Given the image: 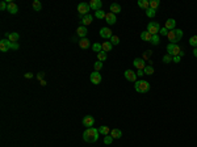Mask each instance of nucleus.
<instances>
[{
	"label": "nucleus",
	"mask_w": 197,
	"mask_h": 147,
	"mask_svg": "<svg viewBox=\"0 0 197 147\" xmlns=\"http://www.w3.org/2000/svg\"><path fill=\"white\" fill-rule=\"evenodd\" d=\"M99 129H95V127H87L83 133V139L88 143H95V142L99 139Z\"/></svg>",
	"instance_id": "1"
},
{
	"label": "nucleus",
	"mask_w": 197,
	"mask_h": 147,
	"mask_svg": "<svg viewBox=\"0 0 197 147\" xmlns=\"http://www.w3.org/2000/svg\"><path fill=\"white\" fill-rule=\"evenodd\" d=\"M19 47H20L19 42H11L7 38H3V40L0 41V50L3 51V53H7L8 50H17Z\"/></svg>",
	"instance_id": "2"
},
{
	"label": "nucleus",
	"mask_w": 197,
	"mask_h": 147,
	"mask_svg": "<svg viewBox=\"0 0 197 147\" xmlns=\"http://www.w3.org/2000/svg\"><path fill=\"white\" fill-rule=\"evenodd\" d=\"M167 38H168L170 43H176L179 42L181 38H183V30L181 29H176L175 28L174 30H170L168 34H167Z\"/></svg>",
	"instance_id": "3"
},
{
	"label": "nucleus",
	"mask_w": 197,
	"mask_h": 147,
	"mask_svg": "<svg viewBox=\"0 0 197 147\" xmlns=\"http://www.w3.org/2000/svg\"><path fill=\"white\" fill-rule=\"evenodd\" d=\"M134 88L138 93H146L150 91V83L146 80H137L134 83Z\"/></svg>",
	"instance_id": "4"
},
{
	"label": "nucleus",
	"mask_w": 197,
	"mask_h": 147,
	"mask_svg": "<svg viewBox=\"0 0 197 147\" xmlns=\"http://www.w3.org/2000/svg\"><path fill=\"white\" fill-rule=\"evenodd\" d=\"M181 47H180L177 43H168L167 45V54L172 55V57H176V55H180L181 53Z\"/></svg>",
	"instance_id": "5"
},
{
	"label": "nucleus",
	"mask_w": 197,
	"mask_h": 147,
	"mask_svg": "<svg viewBox=\"0 0 197 147\" xmlns=\"http://www.w3.org/2000/svg\"><path fill=\"white\" fill-rule=\"evenodd\" d=\"M146 30L149 32L150 34H158L160 32V25L159 23H157V21H151V23H149V25H147V29Z\"/></svg>",
	"instance_id": "6"
},
{
	"label": "nucleus",
	"mask_w": 197,
	"mask_h": 147,
	"mask_svg": "<svg viewBox=\"0 0 197 147\" xmlns=\"http://www.w3.org/2000/svg\"><path fill=\"white\" fill-rule=\"evenodd\" d=\"M89 80L92 82V84H100L101 80H103V76L99 71H93V72L89 75Z\"/></svg>",
	"instance_id": "7"
},
{
	"label": "nucleus",
	"mask_w": 197,
	"mask_h": 147,
	"mask_svg": "<svg viewBox=\"0 0 197 147\" xmlns=\"http://www.w3.org/2000/svg\"><path fill=\"white\" fill-rule=\"evenodd\" d=\"M89 9H91L89 3H80L79 5H78V12H79L80 16H86V14H88Z\"/></svg>",
	"instance_id": "8"
},
{
	"label": "nucleus",
	"mask_w": 197,
	"mask_h": 147,
	"mask_svg": "<svg viewBox=\"0 0 197 147\" xmlns=\"http://www.w3.org/2000/svg\"><path fill=\"white\" fill-rule=\"evenodd\" d=\"M124 76H125V79L129 80V82H133V83L137 82V72H134L133 70H126L125 72H124Z\"/></svg>",
	"instance_id": "9"
},
{
	"label": "nucleus",
	"mask_w": 197,
	"mask_h": 147,
	"mask_svg": "<svg viewBox=\"0 0 197 147\" xmlns=\"http://www.w3.org/2000/svg\"><path fill=\"white\" fill-rule=\"evenodd\" d=\"M133 65H134V67L137 68V70H145V67L147 66L146 65V60L143 59V58H135Z\"/></svg>",
	"instance_id": "10"
},
{
	"label": "nucleus",
	"mask_w": 197,
	"mask_h": 147,
	"mask_svg": "<svg viewBox=\"0 0 197 147\" xmlns=\"http://www.w3.org/2000/svg\"><path fill=\"white\" fill-rule=\"evenodd\" d=\"M89 7H91L93 11H101L103 9V3H101V0H91L89 1Z\"/></svg>",
	"instance_id": "11"
},
{
	"label": "nucleus",
	"mask_w": 197,
	"mask_h": 147,
	"mask_svg": "<svg viewBox=\"0 0 197 147\" xmlns=\"http://www.w3.org/2000/svg\"><path fill=\"white\" fill-rule=\"evenodd\" d=\"M82 122H83V126H86V127H93L95 118L92 116H84V118Z\"/></svg>",
	"instance_id": "12"
},
{
	"label": "nucleus",
	"mask_w": 197,
	"mask_h": 147,
	"mask_svg": "<svg viewBox=\"0 0 197 147\" xmlns=\"http://www.w3.org/2000/svg\"><path fill=\"white\" fill-rule=\"evenodd\" d=\"M8 3V8H7V11L9 12L11 14H16L19 12V7L17 4L14 3V1H7Z\"/></svg>",
	"instance_id": "13"
},
{
	"label": "nucleus",
	"mask_w": 197,
	"mask_h": 147,
	"mask_svg": "<svg viewBox=\"0 0 197 147\" xmlns=\"http://www.w3.org/2000/svg\"><path fill=\"white\" fill-rule=\"evenodd\" d=\"M100 36L103 37V38H111V37L113 36V33H112L111 28H108V26H104V28L100 29Z\"/></svg>",
	"instance_id": "14"
},
{
	"label": "nucleus",
	"mask_w": 197,
	"mask_h": 147,
	"mask_svg": "<svg viewBox=\"0 0 197 147\" xmlns=\"http://www.w3.org/2000/svg\"><path fill=\"white\" fill-rule=\"evenodd\" d=\"M105 21L109 24V25H114V24L117 23V19H116V14L112 13V12H108L105 16Z\"/></svg>",
	"instance_id": "15"
},
{
	"label": "nucleus",
	"mask_w": 197,
	"mask_h": 147,
	"mask_svg": "<svg viewBox=\"0 0 197 147\" xmlns=\"http://www.w3.org/2000/svg\"><path fill=\"white\" fill-rule=\"evenodd\" d=\"M92 21H93V17H92V14H89V13L82 17V25L83 26H87V25H89V24H92Z\"/></svg>",
	"instance_id": "16"
},
{
	"label": "nucleus",
	"mask_w": 197,
	"mask_h": 147,
	"mask_svg": "<svg viewBox=\"0 0 197 147\" xmlns=\"http://www.w3.org/2000/svg\"><path fill=\"white\" fill-rule=\"evenodd\" d=\"M7 40H9L11 42H19V40H20V36H19V33H7L5 34Z\"/></svg>",
	"instance_id": "17"
},
{
	"label": "nucleus",
	"mask_w": 197,
	"mask_h": 147,
	"mask_svg": "<svg viewBox=\"0 0 197 147\" xmlns=\"http://www.w3.org/2000/svg\"><path fill=\"white\" fill-rule=\"evenodd\" d=\"M87 33H88V30H87V28H86V26H83V25H80L79 28L76 29V34L79 37H82V38H86Z\"/></svg>",
	"instance_id": "18"
},
{
	"label": "nucleus",
	"mask_w": 197,
	"mask_h": 147,
	"mask_svg": "<svg viewBox=\"0 0 197 147\" xmlns=\"http://www.w3.org/2000/svg\"><path fill=\"white\" fill-rule=\"evenodd\" d=\"M89 45H91V41H89L88 38H80V41H79L80 49H88Z\"/></svg>",
	"instance_id": "19"
},
{
	"label": "nucleus",
	"mask_w": 197,
	"mask_h": 147,
	"mask_svg": "<svg viewBox=\"0 0 197 147\" xmlns=\"http://www.w3.org/2000/svg\"><path fill=\"white\" fill-rule=\"evenodd\" d=\"M109 9H111V12L112 13H120L121 12V5L118 3H112L111 4V7H109Z\"/></svg>",
	"instance_id": "20"
},
{
	"label": "nucleus",
	"mask_w": 197,
	"mask_h": 147,
	"mask_svg": "<svg viewBox=\"0 0 197 147\" xmlns=\"http://www.w3.org/2000/svg\"><path fill=\"white\" fill-rule=\"evenodd\" d=\"M175 26H176V21H175L174 19H168V20L166 21V28L168 29V30H174Z\"/></svg>",
	"instance_id": "21"
},
{
	"label": "nucleus",
	"mask_w": 197,
	"mask_h": 147,
	"mask_svg": "<svg viewBox=\"0 0 197 147\" xmlns=\"http://www.w3.org/2000/svg\"><path fill=\"white\" fill-rule=\"evenodd\" d=\"M111 135L113 137L114 139H120L121 137H122V131H121L120 129H113V130H111Z\"/></svg>",
	"instance_id": "22"
},
{
	"label": "nucleus",
	"mask_w": 197,
	"mask_h": 147,
	"mask_svg": "<svg viewBox=\"0 0 197 147\" xmlns=\"http://www.w3.org/2000/svg\"><path fill=\"white\" fill-rule=\"evenodd\" d=\"M151 37H152V34H150L147 30L141 33V40L146 41V42H150V41H151Z\"/></svg>",
	"instance_id": "23"
},
{
	"label": "nucleus",
	"mask_w": 197,
	"mask_h": 147,
	"mask_svg": "<svg viewBox=\"0 0 197 147\" xmlns=\"http://www.w3.org/2000/svg\"><path fill=\"white\" fill-rule=\"evenodd\" d=\"M138 5L141 7L142 9H149L150 8V1L149 0H138Z\"/></svg>",
	"instance_id": "24"
},
{
	"label": "nucleus",
	"mask_w": 197,
	"mask_h": 147,
	"mask_svg": "<svg viewBox=\"0 0 197 147\" xmlns=\"http://www.w3.org/2000/svg\"><path fill=\"white\" fill-rule=\"evenodd\" d=\"M101 46H103V51H105V53H109V51H112V49H113V45H112L111 42H103Z\"/></svg>",
	"instance_id": "25"
},
{
	"label": "nucleus",
	"mask_w": 197,
	"mask_h": 147,
	"mask_svg": "<svg viewBox=\"0 0 197 147\" xmlns=\"http://www.w3.org/2000/svg\"><path fill=\"white\" fill-rule=\"evenodd\" d=\"M33 9H34L36 12H40L41 9H42V4L40 3V0H34V1H33Z\"/></svg>",
	"instance_id": "26"
},
{
	"label": "nucleus",
	"mask_w": 197,
	"mask_h": 147,
	"mask_svg": "<svg viewBox=\"0 0 197 147\" xmlns=\"http://www.w3.org/2000/svg\"><path fill=\"white\" fill-rule=\"evenodd\" d=\"M99 133L103 134V135H108V134L111 133V130H109L108 126H100L99 127Z\"/></svg>",
	"instance_id": "27"
},
{
	"label": "nucleus",
	"mask_w": 197,
	"mask_h": 147,
	"mask_svg": "<svg viewBox=\"0 0 197 147\" xmlns=\"http://www.w3.org/2000/svg\"><path fill=\"white\" fill-rule=\"evenodd\" d=\"M150 43H152V45H159L160 43V38H159V36L158 34H154V36L151 37V41H150Z\"/></svg>",
	"instance_id": "28"
},
{
	"label": "nucleus",
	"mask_w": 197,
	"mask_h": 147,
	"mask_svg": "<svg viewBox=\"0 0 197 147\" xmlns=\"http://www.w3.org/2000/svg\"><path fill=\"white\" fill-rule=\"evenodd\" d=\"M143 71H145V75H152L154 74V67L151 65H147Z\"/></svg>",
	"instance_id": "29"
},
{
	"label": "nucleus",
	"mask_w": 197,
	"mask_h": 147,
	"mask_svg": "<svg viewBox=\"0 0 197 147\" xmlns=\"http://www.w3.org/2000/svg\"><path fill=\"white\" fill-rule=\"evenodd\" d=\"M155 14H157V11L152 8H149L146 9V16L149 17V19H152V17H155Z\"/></svg>",
	"instance_id": "30"
},
{
	"label": "nucleus",
	"mask_w": 197,
	"mask_h": 147,
	"mask_svg": "<svg viewBox=\"0 0 197 147\" xmlns=\"http://www.w3.org/2000/svg\"><path fill=\"white\" fill-rule=\"evenodd\" d=\"M92 50L99 54L100 51H103V46H101V43H93V45H92Z\"/></svg>",
	"instance_id": "31"
},
{
	"label": "nucleus",
	"mask_w": 197,
	"mask_h": 147,
	"mask_svg": "<svg viewBox=\"0 0 197 147\" xmlns=\"http://www.w3.org/2000/svg\"><path fill=\"white\" fill-rule=\"evenodd\" d=\"M159 5H160V1H159V0H151V1H150V8L155 9V11L158 9V7H159Z\"/></svg>",
	"instance_id": "32"
},
{
	"label": "nucleus",
	"mask_w": 197,
	"mask_h": 147,
	"mask_svg": "<svg viewBox=\"0 0 197 147\" xmlns=\"http://www.w3.org/2000/svg\"><path fill=\"white\" fill-rule=\"evenodd\" d=\"M97 59L100 60V62L106 60V53H105V51H100V53L97 54Z\"/></svg>",
	"instance_id": "33"
},
{
	"label": "nucleus",
	"mask_w": 197,
	"mask_h": 147,
	"mask_svg": "<svg viewBox=\"0 0 197 147\" xmlns=\"http://www.w3.org/2000/svg\"><path fill=\"white\" fill-rule=\"evenodd\" d=\"M189 45L193 46L194 49L197 47V36H192L191 38H189Z\"/></svg>",
	"instance_id": "34"
},
{
	"label": "nucleus",
	"mask_w": 197,
	"mask_h": 147,
	"mask_svg": "<svg viewBox=\"0 0 197 147\" xmlns=\"http://www.w3.org/2000/svg\"><path fill=\"white\" fill-rule=\"evenodd\" d=\"M111 43H112V45H114V46L118 45V43H120V38H118L117 36H114V34H113V36L111 37Z\"/></svg>",
	"instance_id": "35"
},
{
	"label": "nucleus",
	"mask_w": 197,
	"mask_h": 147,
	"mask_svg": "<svg viewBox=\"0 0 197 147\" xmlns=\"http://www.w3.org/2000/svg\"><path fill=\"white\" fill-rule=\"evenodd\" d=\"M95 16H96V19H100V20H103V19H105L106 13H105V12H104V11H97Z\"/></svg>",
	"instance_id": "36"
},
{
	"label": "nucleus",
	"mask_w": 197,
	"mask_h": 147,
	"mask_svg": "<svg viewBox=\"0 0 197 147\" xmlns=\"http://www.w3.org/2000/svg\"><path fill=\"white\" fill-rule=\"evenodd\" d=\"M93 67H95V71H100L101 68H103V62H100V60H97V62L93 65Z\"/></svg>",
	"instance_id": "37"
},
{
	"label": "nucleus",
	"mask_w": 197,
	"mask_h": 147,
	"mask_svg": "<svg viewBox=\"0 0 197 147\" xmlns=\"http://www.w3.org/2000/svg\"><path fill=\"white\" fill-rule=\"evenodd\" d=\"M163 62H164V63H171V62H172V55H170V54H166V55L163 57Z\"/></svg>",
	"instance_id": "38"
},
{
	"label": "nucleus",
	"mask_w": 197,
	"mask_h": 147,
	"mask_svg": "<svg viewBox=\"0 0 197 147\" xmlns=\"http://www.w3.org/2000/svg\"><path fill=\"white\" fill-rule=\"evenodd\" d=\"M151 55H152V51H151V50H146L145 53H143V59L147 60L150 57H151Z\"/></svg>",
	"instance_id": "39"
},
{
	"label": "nucleus",
	"mask_w": 197,
	"mask_h": 147,
	"mask_svg": "<svg viewBox=\"0 0 197 147\" xmlns=\"http://www.w3.org/2000/svg\"><path fill=\"white\" fill-rule=\"evenodd\" d=\"M113 137H112V135H105V138H104V143H105V144H111L112 143V142H113Z\"/></svg>",
	"instance_id": "40"
},
{
	"label": "nucleus",
	"mask_w": 197,
	"mask_h": 147,
	"mask_svg": "<svg viewBox=\"0 0 197 147\" xmlns=\"http://www.w3.org/2000/svg\"><path fill=\"white\" fill-rule=\"evenodd\" d=\"M168 32H170V30L166 28V26H164V28H160V32H159V33L162 34V36H166V37H167V34H168Z\"/></svg>",
	"instance_id": "41"
},
{
	"label": "nucleus",
	"mask_w": 197,
	"mask_h": 147,
	"mask_svg": "<svg viewBox=\"0 0 197 147\" xmlns=\"http://www.w3.org/2000/svg\"><path fill=\"white\" fill-rule=\"evenodd\" d=\"M7 8H8V3H7V1H1L0 9H1V11H7Z\"/></svg>",
	"instance_id": "42"
},
{
	"label": "nucleus",
	"mask_w": 197,
	"mask_h": 147,
	"mask_svg": "<svg viewBox=\"0 0 197 147\" xmlns=\"http://www.w3.org/2000/svg\"><path fill=\"white\" fill-rule=\"evenodd\" d=\"M181 60V57L180 55H176V57H172V62L174 63H179Z\"/></svg>",
	"instance_id": "43"
},
{
	"label": "nucleus",
	"mask_w": 197,
	"mask_h": 147,
	"mask_svg": "<svg viewBox=\"0 0 197 147\" xmlns=\"http://www.w3.org/2000/svg\"><path fill=\"white\" fill-rule=\"evenodd\" d=\"M43 76H45V72H38L37 74V79L40 80V82L41 80H43Z\"/></svg>",
	"instance_id": "44"
},
{
	"label": "nucleus",
	"mask_w": 197,
	"mask_h": 147,
	"mask_svg": "<svg viewBox=\"0 0 197 147\" xmlns=\"http://www.w3.org/2000/svg\"><path fill=\"white\" fill-rule=\"evenodd\" d=\"M143 75H145V71L143 70H138L137 71V76H143Z\"/></svg>",
	"instance_id": "45"
},
{
	"label": "nucleus",
	"mask_w": 197,
	"mask_h": 147,
	"mask_svg": "<svg viewBox=\"0 0 197 147\" xmlns=\"http://www.w3.org/2000/svg\"><path fill=\"white\" fill-rule=\"evenodd\" d=\"M24 76H25L26 79H30V78H33V74H32V72H26Z\"/></svg>",
	"instance_id": "46"
},
{
	"label": "nucleus",
	"mask_w": 197,
	"mask_h": 147,
	"mask_svg": "<svg viewBox=\"0 0 197 147\" xmlns=\"http://www.w3.org/2000/svg\"><path fill=\"white\" fill-rule=\"evenodd\" d=\"M40 84L42 85V87H45V85H46V82H45V80H41V82H40Z\"/></svg>",
	"instance_id": "47"
},
{
	"label": "nucleus",
	"mask_w": 197,
	"mask_h": 147,
	"mask_svg": "<svg viewBox=\"0 0 197 147\" xmlns=\"http://www.w3.org/2000/svg\"><path fill=\"white\" fill-rule=\"evenodd\" d=\"M193 57H196V58H197V47L193 50Z\"/></svg>",
	"instance_id": "48"
}]
</instances>
